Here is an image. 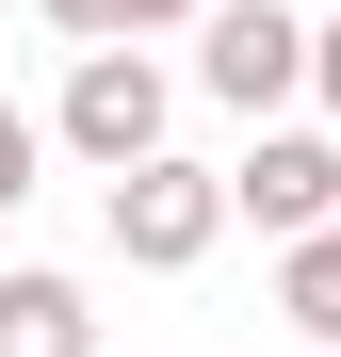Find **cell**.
Listing matches in <instances>:
<instances>
[{"label":"cell","mask_w":341,"mask_h":357,"mask_svg":"<svg viewBox=\"0 0 341 357\" xmlns=\"http://www.w3.org/2000/svg\"><path fill=\"white\" fill-rule=\"evenodd\" d=\"M211 244H227V178H211V162L162 146V162L114 178V260H130V276H195Z\"/></svg>","instance_id":"obj_1"},{"label":"cell","mask_w":341,"mask_h":357,"mask_svg":"<svg viewBox=\"0 0 341 357\" xmlns=\"http://www.w3.org/2000/svg\"><path fill=\"white\" fill-rule=\"evenodd\" d=\"M162 114H179V82H162L146 49H82V66H66V114H49V130H66L98 178H130V162H162Z\"/></svg>","instance_id":"obj_2"},{"label":"cell","mask_w":341,"mask_h":357,"mask_svg":"<svg viewBox=\"0 0 341 357\" xmlns=\"http://www.w3.org/2000/svg\"><path fill=\"white\" fill-rule=\"evenodd\" d=\"M227 211L276 227V244H325V227H341V146L325 130H260L244 162H227Z\"/></svg>","instance_id":"obj_3"},{"label":"cell","mask_w":341,"mask_h":357,"mask_svg":"<svg viewBox=\"0 0 341 357\" xmlns=\"http://www.w3.org/2000/svg\"><path fill=\"white\" fill-rule=\"evenodd\" d=\"M195 82L227 114H276L309 82V17H276V0H211V49H195Z\"/></svg>","instance_id":"obj_4"},{"label":"cell","mask_w":341,"mask_h":357,"mask_svg":"<svg viewBox=\"0 0 341 357\" xmlns=\"http://www.w3.org/2000/svg\"><path fill=\"white\" fill-rule=\"evenodd\" d=\"M0 357H98L82 276H0Z\"/></svg>","instance_id":"obj_5"},{"label":"cell","mask_w":341,"mask_h":357,"mask_svg":"<svg viewBox=\"0 0 341 357\" xmlns=\"http://www.w3.org/2000/svg\"><path fill=\"white\" fill-rule=\"evenodd\" d=\"M276 309L341 357V227H325V244H276Z\"/></svg>","instance_id":"obj_6"},{"label":"cell","mask_w":341,"mask_h":357,"mask_svg":"<svg viewBox=\"0 0 341 357\" xmlns=\"http://www.w3.org/2000/svg\"><path fill=\"white\" fill-rule=\"evenodd\" d=\"M49 33H82V49H130V0H33Z\"/></svg>","instance_id":"obj_7"},{"label":"cell","mask_w":341,"mask_h":357,"mask_svg":"<svg viewBox=\"0 0 341 357\" xmlns=\"http://www.w3.org/2000/svg\"><path fill=\"white\" fill-rule=\"evenodd\" d=\"M33 162H49V130H33V114H17V98H0V211H17V195H33Z\"/></svg>","instance_id":"obj_8"},{"label":"cell","mask_w":341,"mask_h":357,"mask_svg":"<svg viewBox=\"0 0 341 357\" xmlns=\"http://www.w3.org/2000/svg\"><path fill=\"white\" fill-rule=\"evenodd\" d=\"M309 98H325V114H341V17H325V33H309Z\"/></svg>","instance_id":"obj_9"},{"label":"cell","mask_w":341,"mask_h":357,"mask_svg":"<svg viewBox=\"0 0 341 357\" xmlns=\"http://www.w3.org/2000/svg\"><path fill=\"white\" fill-rule=\"evenodd\" d=\"M162 17H211V0H130V33H162Z\"/></svg>","instance_id":"obj_10"}]
</instances>
